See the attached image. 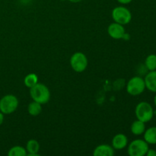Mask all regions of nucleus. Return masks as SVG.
<instances>
[{
	"label": "nucleus",
	"instance_id": "f257e3e1",
	"mask_svg": "<svg viewBox=\"0 0 156 156\" xmlns=\"http://www.w3.org/2000/svg\"><path fill=\"white\" fill-rule=\"evenodd\" d=\"M29 89L32 100L41 105L48 103L50 99V91L47 85L42 83H37Z\"/></svg>",
	"mask_w": 156,
	"mask_h": 156
},
{
	"label": "nucleus",
	"instance_id": "f03ea898",
	"mask_svg": "<svg viewBox=\"0 0 156 156\" xmlns=\"http://www.w3.org/2000/svg\"><path fill=\"white\" fill-rule=\"evenodd\" d=\"M18 99L14 94H6L0 99V111L4 115L12 114L18 107Z\"/></svg>",
	"mask_w": 156,
	"mask_h": 156
},
{
	"label": "nucleus",
	"instance_id": "7ed1b4c3",
	"mask_svg": "<svg viewBox=\"0 0 156 156\" xmlns=\"http://www.w3.org/2000/svg\"><path fill=\"white\" fill-rule=\"evenodd\" d=\"M135 114L137 120L144 122L145 123L149 122L154 116V111L152 105L146 101H142L136 105L135 109Z\"/></svg>",
	"mask_w": 156,
	"mask_h": 156
},
{
	"label": "nucleus",
	"instance_id": "20e7f679",
	"mask_svg": "<svg viewBox=\"0 0 156 156\" xmlns=\"http://www.w3.org/2000/svg\"><path fill=\"white\" fill-rule=\"evenodd\" d=\"M111 16L114 22L125 25L129 24L132 20V14L127 8L124 6H117L111 12Z\"/></svg>",
	"mask_w": 156,
	"mask_h": 156
},
{
	"label": "nucleus",
	"instance_id": "39448f33",
	"mask_svg": "<svg viewBox=\"0 0 156 156\" xmlns=\"http://www.w3.org/2000/svg\"><path fill=\"white\" fill-rule=\"evenodd\" d=\"M146 89V84L144 79L140 76H134L131 78L126 85V91L132 96L141 94Z\"/></svg>",
	"mask_w": 156,
	"mask_h": 156
},
{
	"label": "nucleus",
	"instance_id": "423d86ee",
	"mask_svg": "<svg viewBox=\"0 0 156 156\" xmlns=\"http://www.w3.org/2000/svg\"><path fill=\"white\" fill-rule=\"evenodd\" d=\"M149 144L144 140H135L128 146L127 152L130 156H144L149 150Z\"/></svg>",
	"mask_w": 156,
	"mask_h": 156
},
{
	"label": "nucleus",
	"instance_id": "0eeeda50",
	"mask_svg": "<svg viewBox=\"0 0 156 156\" xmlns=\"http://www.w3.org/2000/svg\"><path fill=\"white\" fill-rule=\"evenodd\" d=\"M87 56L82 52H76L73 53L70 58V66L76 73H83L88 66Z\"/></svg>",
	"mask_w": 156,
	"mask_h": 156
},
{
	"label": "nucleus",
	"instance_id": "6e6552de",
	"mask_svg": "<svg viewBox=\"0 0 156 156\" xmlns=\"http://www.w3.org/2000/svg\"><path fill=\"white\" fill-rule=\"evenodd\" d=\"M108 33L111 37L116 40L123 39L126 31L123 25L117 22L111 23L108 27Z\"/></svg>",
	"mask_w": 156,
	"mask_h": 156
},
{
	"label": "nucleus",
	"instance_id": "1a4fd4ad",
	"mask_svg": "<svg viewBox=\"0 0 156 156\" xmlns=\"http://www.w3.org/2000/svg\"><path fill=\"white\" fill-rule=\"evenodd\" d=\"M112 147L117 150H121L126 148L128 145V139L125 134L118 133L114 136L111 141Z\"/></svg>",
	"mask_w": 156,
	"mask_h": 156
},
{
	"label": "nucleus",
	"instance_id": "9d476101",
	"mask_svg": "<svg viewBox=\"0 0 156 156\" xmlns=\"http://www.w3.org/2000/svg\"><path fill=\"white\" fill-rule=\"evenodd\" d=\"M114 155V149L107 144L98 146L93 151L94 156H113Z\"/></svg>",
	"mask_w": 156,
	"mask_h": 156
},
{
	"label": "nucleus",
	"instance_id": "9b49d317",
	"mask_svg": "<svg viewBox=\"0 0 156 156\" xmlns=\"http://www.w3.org/2000/svg\"><path fill=\"white\" fill-rule=\"evenodd\" d=\"M146 88L152 92L156 93V70L150 71L144 79Z\"/></svg>",
	"mask_w": 156,
	"mask_h": 156
},
{
	"label": "nucleus",
	"instance_id": "f8f14e48",
	"mask_svg": "<svg viewBox=\"0 0 156 156\" xmlns=\"http://www.w3.org/2000/svg\"><path fill=\"white\" fill-rule=\"evenodd\" d=\"M26 150L27 156H38L40 155V143L35 140H30L26 144Z\"/></svg>",
	"mask_w": 156,
	"mask_h": 156
},
{
	"label": "nucleus",
	"instance_id": "ddd939ff",
	"mask_svg": "<svg viewBox=\"0 0 156 156\" xmlns=\"http://www.w3.org/2000/svg\"><path fill=\"white\" fill-rule=\"evenodd\" d=\"M130 130L133 135L140 136L144 133L146 130V125L144 122L140 120H136L132 123L130 126Z\"/></svg>",
	"mask_w": 156,
	"mask_h": 156
},
{
	"label": "nucleus",
	"instance_id": "4468645a",
	"mask_svg": "<svg viewBox=\"0 0 156 156\" xmlns=\"http://www.w3.org/2000/svg\"><path fill=\"white\" fill-rule=\"evenodd\" d=\"M144 140L148 144H156V126H152L145 130Z\"/></svg>",
	"mask_w": 156,
	"mask_h": 156
},
{
	"label": "nucleus",
	"instance_id": "2eb2a0df",
	"mask_svg": "<svg viewBox=\"0 0 156 156\" xmlns=\"http://www.w3.org/2000/svg\"><path fill=\"white\" fill-rule=\"evenodd\" d=\"M27 111L30 115L33 116V117H37L42 112V105L33 101L27 106Z\"/></svg>",
	"mask_w": 156,
	"mask_h": 156
},
{
	"label": "nucleus",
	"instance_id": "dca6fc26",
	"mask_svg": "<svg viewBox=\"0 0 156 156\" xmlns=\"http://www.w3.org/2000/svg\"><path fill=\"white\" fill-rule=\"evenodd\" d=\"M24 83L27 88H30L38 83V77L35 73H29L24 77Z\"/></svg>",
	"mask_w": 156,
	"mask_h": 156
},
{
	"label": "nucleus",
	"instance_id": "f3484780",
	"mask_svg": "<svg viewBox=\"0 0 156 156\" xmlns=\"http://www.w3.org/2000/svg\"><path fill=\"white\" fill-rule=\"evenodd\" d=\"M27 150L21 146H15L11 148L8 152L9 156H27Z\"/></svg>",
	"mask_w": 156,
	"mask_h": 156
},
{
	"label": "nucleus",
	"instance_id": "a211bd4d",
	"mask_svg": "<svg viewBox=\"0 0 156 156\" xmlns=\"http://www.w3.org/2000/svg\"><path fill=\"white\" fill-rule=\"evenodd\" d=\"M145 66L149 71L156 70V55H149L145 60Z\"/></svg>",
	"mask_w": 156,
	"mask_h": 156
},
{
	"label": "nucleus",
	"instance_id": "6ab92c4d",
	"mask_svg": "<svg viewBox=\"0 0 156 156\" xmlns=\"http://www.w3.org/2000/svg\"><path fill=\"white\" fill-rule=\"evenodd\" d=\"M147 156H156V150L155 149H149L148 150L146 155Z\"/></svg>",
	"mask_w": 156,
	"mask_h": 156
},
{
	"label": "nucleus",
	"instance_id": "aec40b11",
	"mask_svg": "<svg viewBox=\"0 0 156 156\" xmlns=\"http://www.w3.org/2000/svg\"><path fill=\"white\" fill-rule=\"evenodd\" d=\"M119 3L120 4H123V5H126V4H129L133 0H117Z\"/></svg>",
	"mask_w": 156,
	"mask_h": 156
},
{
	"label": "nucleus",
	"instance_id": "412c9836",
	"mask_svg": "<svg viewBox=\"0 0 156 156\" xmlns=\"http://www.w3.org/2000/svg\"><path fill=\"white\" fill-rule=\"evenodd\" d=\"M4 122V114L0 111V126Z\"/></svg>",
	"mask_w": 156,
	"mask_h": 156
},
{
	"label": "nucleus",
	"instance_id": "4be33fe9",
	"mask_svg": "<svg viewBox=\"0 0 156 156\" xmlns=\"http://www.w3.org/2000/svg\"><path fill=\"white\" fill-rule=\"evenodd\" d=\"M69 2H73V3H78V2H82V0H68Z\"/></svg>",
	"mask_w": 156,
	"mask_h": 156
},
{
	"label": "nucleus",
	"instance_id": "5701e85b",
	"mask_svg": "<svg viewBox=\"0 0 156 156\" xmlns=\"http://www.w3.org/2000/svg\"><path fill=\"white\" fill-rule=\"evenodd\" d=\"M154 103H155V105L156 106V94L155 95V97H154Z\"/></svg>",
	"mask_w": 156,
	"mask_h": 156
},
{
	"label": "nucleus",
	"instance_id": "b1692460",
	"mask_svg": "<svg viewBox=\"0 0 156 156\" xmlns=\"http://www.w3.org/2000/svg\"><path fill=\"white\" fill-rule=\"evenodd\" d=\"M155 117H156V112H155Z\"/></svg>",
	"mask_w": 156,
	"mask_h": 156
}]
</instances>
